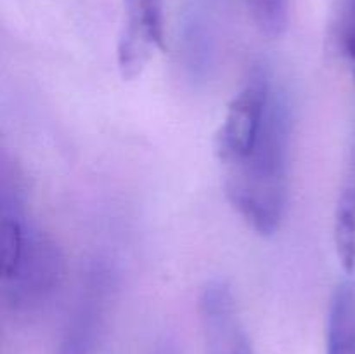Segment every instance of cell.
Segmentation results:
<instances>
[{
    "instance_id": "5b68a950",
    "label": "cell",
    "mask_w": 355,
    "mask_h": 354,
    "mask_svg": "<svg viewBox=\"0 0 355 354\" xmlns=\"http://www.w3.org/2000/svg\"><path fill=\"white\" fill-rule=\"evenodd\" d=\"M198 311L205 354H255L234 294L224 280L205 283Z\"/></svg>"
},
{
    "instance_id": "6da1fadb",
    "label": "cell",
    "mask_w": 355,
    "mask_h": 354,
    "mask_svg": "<svg viewBox=\"0 0 355 354\" xmlns=\"http://www.w3.org/2000/svg\"><path fill=\"white\" fill-rule=\"evenodd\" d=\"M2 298L16 316L44 311L66 278L62 250L28 215L23 174L7 160L0 177Z\"/></svg>"
},
{
    "instance_id": "277c9868",
    "label": "cell",
    "mask_w": 355,
    "mask_h": 354,
    "mask_svg": "<svg viewBox=\"0 0 355 354\" xmlns=\"http://www.w3.org/2000/svg\"><path fill=\"white\" fill-rule=\"evenodd\" d=\"M274 92L276 87L269 69L262 65L253 66L241 89L229 103L215 135V155L225 169L253 151L266 127Z\"/></svg>"
},
{
    "instance_id": "30bf717a",
    "label": "cell",
    "mask_w": 355,
    "mask_h": 354,
    "mask_svg": "<svg viewBox=\"0 0 355 354\" xmlns=\"http://www.w3.org/2000/svg\"><path fill=\"white\" fill-rule=\"evenodd\" d=\"M153 354H182V353H180L179 346H177L172 339H163L156 344Z\"/></svg>"
},
{
    "instance_id": "9c48e42d",
    "label": "cell",
    "mask_w": 355,
    "mask_h": 354,
    "mask_svg": "<svg viewBox=\"0 0 355 354\" xmlns=\"http://www.w3.org/2000/svg\"><path fill=\"white\" fill-rule=\"evenodd\" d=\"M336 40L340 51L352 62L355 69V0H343L336 26Z\"/></svg>"
},
{
    "instance_id": "7a4b0ae2",
    "label": "cell",
    "mask_w": 355,
    "mask_h": 354,
    "mask_svg": "<svg viewBox=\"0 0 355 354\" xmlns=\"http://www.w3.org/2000/svg\"><path fill=\"white\" fill-rule=\"evenodd\" d=\"M290 132V104L276 89L266 127L253 151L225 169L229 201L243 221L262 236L274 235L286 212Z\"/></svg>"
},
{
    "instance_id": "52a82bcc",
    "label": "cell",
    "mask_w": 355,
    "mask_h": 354,
    "mask_svg": "<svg viewBox=\"0 0 355 354\" xmlns=\"http://www.w3.org/2000/svg\"><path fill=\"white\" fill-rule=\"evenodd\" d=\"M355 78V69H354ZM335 246L336 255L345 273L355 271V132L349 170L340 189L335 210Z\"/></svg>"
},
{
    "instance_id": "3957f363",
    "label": "cell",
    "mask_w": 355,
    "mask_h": 354,
    "mask_svg": "<svg viewBox=\"0 0 355 354\" xmlns=\"http://www.w3.org/2000/svg\"><path fill=\"white\" fill-rule=\"evenodd\" d=\"M118 290V271L106 257L87 264L54 354H94Z\"/></svg>"
},
{
    "instance_id": "ba28073f",
    "label": "cell",
    "mask_w": 355,
    "mask_h": 354,
    "mask_svg": "<svg viewBox=\"0 0 355 354\" xmlns=\"http://www.w3.org/2000/svg\"><path fill=\"white\" fill-rule=\"evenodd\" d=\"M246 9L260 33L279 38L290 19V0H245Z\"/></svg>"
},
{
    "instance_id": "8992f818",
    "label": "cell",
    "mask_w": 355,
    "mask_h": 354,
    "mask_svg": "<svg viewBox=\"0 0 355 354\" xmlns=\"http://www.w3.org/2000/svg\"><path fill=\"white\" fill-rule=\"evenodd\" d=\"M326 354H355V280L335 288L328 312Z\"/></svg>"
}]
</instances>
